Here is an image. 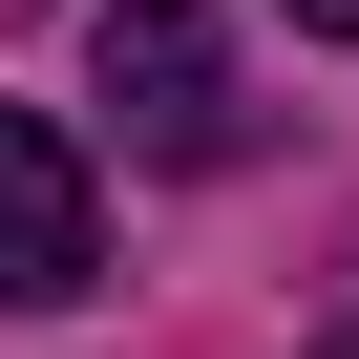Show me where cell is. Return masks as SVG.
I'll return each mask as SVG.
<instances>
[{"instance_id": "obj_2", "label": "cell", "mask_w": 359, "mask_h": 359, "mask_svg": "<svg viewBox=\"0 0 359 359\" xmlns=\"http://www.w3.org/2000/svg\"><path fill=\"white\" fill-rule=\"evenodd\" d=\"M106 275V212H85V148L43 127V106H0V296L22 317H64Z\"/></svg>"}, {"instance_id": "obj_3", "label": "cell", "mask_w": 359, "mask_h": 359, "mask_svg": "<svg viewBox=\"0 0 359 359\" xmlns=\"http://www.w3.org/2000/svg\"><path fill=\"white\" fill-rule=\"evenodd\" d=\"M296 43H359V0H296Z\"/></svg>"}, {"instance_id": "obj_1", "label": "cell", "mask_w": 359, "mask_h": 359, "mask_svg": "<svg viewBox=\"0 0 359 359\" xmlns=\"http://www.w3.org/2000/svg\"><path fill=\"white\" fill-rule=\"evenodd\" d=\"M106 127L148 169H212L233 148V43H212V0H106Z\"/></svg>"}]
</instances>
